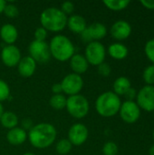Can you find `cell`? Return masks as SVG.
Returning a JSON list of instances; mask_svg holds the SVG:
<instances>
[{
    "instance_id": "cell-1",
    "label": "cell",
    "mask_w": 154,
    "mask_h": 155,
    "mask_svg": "<svg viewBox=\"0 0 154 155\" xmlns=\"http://www.w3.org/2000/svg\"><path fill=\"white\" fill-rule=\"evenodd\" d=\"M57 132L55 127L49 123H40L30 128L27 139L31 145L36 149L50 147L55 141Z\"/></svg>"
},
{
    "instance_id": "cell-2",
    "label": "cell",
    "mask_w": 154,
    "mask_h": 155,
    "mask_svg": "<svg viewBox=\"0 0 154 155\" xmlns=\"http://www.w3.org/2000/svg\"><path fill=\"white\" fill-rule=\"evenodd\" d=\"M67 15L57 7H48L44 9L40 15L42 27L47 32L58 33L67 26Z\"/></svg>"
},
{
    "instance_id": "cell-3",
    "label": "cell",
    "mask_w": 154,
    "mask_h": 155,
    "mask_svg": "<svg viewBox=\"0 0 154 155\" xmlns=\"http://www.w3.org/2000/svg\"><path fill=\"white\" fill-rule=\"evenodd\" d=\"M50 54L59 62H65L74 54V45L72 41L64 35L54 36L49 44Z\"/></svg>"
},
{
    "instance_id": "cell-4",
    "label": "cell",
    "mask_w": 154,
    "mask_h": 155,
    "mask_svg": "<svg viewBox=\"0 0 154 155\" xmlns=\"http://www.w3.org/2000/svg\"><path fill=\"white\" fill-rule=\"evenodd\" d=\"M122 103L120 97L113 92L108 91L100 94L95 102L96 112L103 117H113L119 113Z\"/></svg>"
},
{
    "instance_id": "cell-5",
    "label": "cell",
    "mask_w": 154,
    "mask_h": 155,
    "mask_svg": "<svg viewBox=\"0 0 154 155\" xmlns=\"http://www.w3.org/2000/svg\"><path fill=\"white\" fill-rule=\"evenodd\" d=\"M65 108L74 118L83 119L88 114L90 105L88 100L84 95L75 94L67 98Z\"/></svg>"
},
{
    "instance_id": "cell-6",
    "label": "cell",
    "mask_w": 154,
    "mask_h": 155,
    "mask_svg": "<svg viewBox=\"0 0 154 155\" xmlns=\"http://www.w3.org/2000/svg\"><path fill=\"white\" fill-rule=\"evenodd\" d=\"M105 55V47L99 41H93L86 45L84 50V57L89 64L98 66L104 62Z\"/></svg>"
},
{
    "instance_id": "cell-7",
    "label": "cell",
    "mask_w": 154,
    "mask_h": 155,
    "mask_svg": "<svg viewBox=\"0 0 154 155\" xmlns=\"http://www.w3.org/2000/svg\"><path fill=\"white\" fill-rule=\"evenodd\" d=\"M29 56H31L36 63L44 64L49 61L51 57L49 44L45 41L34 40L28 46Z\"/></svg>"
},
{
    "instance_id": "cell-8",
    "label": "cell",
    "mask_w": 154,
    "mask_h": 155,
    "mask_svg": "<svg viewBox=\"0 0 154 155\" xmlns=\"http://www.w3.org/2000/svg\"><path fill=\"white\" fill-rule=\"evenodd\" d=\"M63 93L68 96L79 94L84 87V80L81 75L76 74H69L64 76L60 83Z\"/></svg>"
},
{
    "instance_id": "cell-9",
    "label": "cell",
    "mask_w": 154,
    "mask_h": 155,
    "mask_svg": "<svg viewBox=\"0 0 154 155\" xmlns=\"http://www.w3.org/2000/svg\"><path fill=\"white\" fill-rule=\"evenodd\" d=\"M106 35H107L106 26L102 23L95 22L90 25L81 34V38L84 42L89 44L93 41H99L104 38Z\"/></svg>"
},
{
    "instance_id": "cell-10",
    "label": "cell",
    "mask_w": 154,
    "mask_h": 155,
    "mask_svg": "<svg viewBox=\"0 0 154 155\" xmlns=\"http://www.w3.org/2000/svg\"><path fill=\"white\" fill-rule=\"evenodd\" d=\"M119 113L122 120L127 124L136 123L141 116V109L133 101H126L122 104Z\"/></svg>"
},
{
    "instance_id": "cell-11",
    "label": "cell",
    "mask_w": 154,
    "mask_h": 155,
    "mask_svg": "<svg viewBox=\"0 0 154 155\" xmlns=\"http://www.w3.org/2000/svg\"><path fill=\"white\" fill-rule=\"evenodd\" d=\"M137 104L140 108L146 112L154 111V86L145 85L143 86L136 96Z\"/></svg>"
},
{
    "instance_id": "cell-12",
    "label": "cell",
    "mask_w": 154,
    "mask_h": 155,
    "mask_svg": "<svg viewBox=\"0 0 154 155\" xmlns=\"http://www.w3.org/2000/svg\"><path fill=\"white\" fill-rule=\"evenodd\" d=\"M89 136L88 128L83 124H75L72 125L68 131V140L74 146L84 144Z\"/></svg>"
},
{
    "instance_id": "cell-13",
    "label": "cell",
    "mask_w": 154,
    "mask_h": 155,
    "mask_svg": "<svg viewBox=\"0 0 154 155\" xmlns=\"http://www.w3.org/2000/svg\"><path fill=\"white\" fill-rule=\"evenodd\" d=\"M0 56L3 64L10 68L17 66L18 63L22 58L19 48L15 45H9L4 46L1 51Z\"/></svg>"
},
{
    "instance_id": "cell-14",
    "label": "cell",
    "mask_w": 154,
    "mask_h": 155,
    "mask_svg": "<svg viewBox=\"0 0 154 155\" xmlns=\"http://www.w3.org/2000/svg\"><path fill=\"white\" fill-rule=\"evenodd\" d=\"M110 33L116 40H125L132 34V26L125 20H118L112 25Z\"/></svg>"
},
{
    "instance_id": "cell-15",
    "label": "cell",
    "mask_w": 154,
    "mask_h": 155,
    "mask_svg": "<svg viewBox=\"0 0 154 155\" xmlns=\"http://www.w3.org/2000/svg\"><path fill=\"white\" fill-rule=\"evenodd\" d=\"M36 62L29 55L21 58L17 64V70L22 77H31L36 70Z\"/></svg>"
},
{
    "instance_id": "cell-16",
    "label": "cell",
    "mask_w": 154,
    "mask_h": 155,
    "mask_svg": "<svg viewBox=\"0 0 154 155\" xmlns=\"http://www.w3.org/2000/svg\"><path fill=\"white\" fill-rule=\"evenodd\" d=\"M6 140L11 145H21L27 140V133L24 128L15 127L7 132Z\"/></svg>"
},
{
    "instance_id": "cell-17",
    "label": "cell",
    "mask_w": 154,
    "mask_h": 155,
    "mask_svg": "<svg viewBox=\"0 0 154 155\" xmlns=\"http://www.w3.org/2000/svg\"><path fill=\"white\" fill-rule=\"evenodd\" d=\"M0 37L6 45H14L18 38L17 28L11 24H5L0 28Z\"/></svg>"
},
{
    "instance_id": "cell-18",
    "label": "cell",
    "mask_w": 154,
    "mask_h": 155,
    "mask_svg": "<svg viewBox=\"0 0 154 155\" xmlns=\"http://www.w3.org/2000/svg\"><path fill=\"white\" fill-rule=\"evenodd\" d=\"M88 66L89 64L83 54H74L70 59V67L74 74L81 75L88 70Z\"/></svg>"
},
{
    "instance_id": "cell-19",
    "label": "cell",
    "mask_w": 154,
    "mask_h": 155,
    "mask_svg": "<svg viewBox=\"0 0 154 155\" xmlns=\"http://www.w3.org/2000/svg\"><path fill=\"white\" fill-rule=\"evenodd\" d=\"M67 26L69 30L75 34H82L86 28V20L79 15H72L67 19Z\"/></svg>"
},
{
    "instance_id": "cell-20",
    "label": "cell",
    "mask_w": 154,
    "mask_h": 155,
    "mask_svg": "<svg viewBox=\"0 0 154 155\" xmlns=\"http://www.w3.org/2000/svg\"><path fill=\"white\" fill-rule=\"evenodd\" d=\"M108 53L115 60H123L128 55V48L123 44L114 43L108 47Z\"/></svg>"
},
{
    "instance_id": "cell-21",
    "label": "cell",
    "mask_w": 154,
    "mask_h": 155,
    "mask_svg": "<svg viewBox=\"0 0 154 155\" xmlns=\"http://www.w3.org/2000/svg\"><path fill=\"white\" fill-rule=\"evenodd\" d=\"M130 88H131V82L125 76L118 77L113 83V93L118 96L124 95Z\"/></svg>"
},
{
    "instance_id": "cell-22",
    "label": "cell",
    "mask_w": 154,
    "mask_h": 155,
    "mask_svg": "<svg viewBox=\"0 0 154 155\" xmlns=\"http://www.w3.org/2000/svg\"><path fill=\"white\" fill-rule=\"evenodd\" d=\"M18 122L19 121L17 115L13 112H4L0 118V123L3 125V127L9 130L17 127Z\"/></svg>"
},
{
    "instance_id": "cell-23",
    "label": "cell",
    "mask_w": 154,
    "mask_h": 155,
    "mask_svg": "<svg viewBox=\"0 0 154 155\" xmlns=\"http://www.w3.org/2000/svg\"><path fill=\"white\" fill-rule=\"evenodd\" d=\"M66 100H67V98L62 94H54V95L51 96V98L49 100V104L53 109L60 111V110H63V109L65 108Z\"/></svg>"
},
{
    "instance_id": "cell-24",
    "label": "cell",
    "mask_w": 154,
    "mask_h": 155,
    "mask_svg": "<svg viewBox=\"0 0 154 155\" xmlns=\"http://www.w3.org/2000/svg\"><path fill=\"white\" fill-rule=\"evenodd\" d=\"M129 0H105L103 1L104 5L113 11H121L125 9L130 5Z\"/></svg>"
},
{
    "instance_id": "cell-25",
    "label": "cell",
    "mask_w": 154,
    "mask_h": 155,
    "mask_svg": "<svg viewBox=\"0 0 154 155\" xmlns=\"http://www.w3.org/2000/svg\"><path fill=\"white\" fill-rule=\"evenodd\" d=\"M72 147H73V145L68 139H62L56 143L55 151L59 154L66 155L71 152Z\"/></svg>"
},
{
    "instance_id": "cell-26",
    "label": "cell",
    "mask_w": 154,
    "mask_h": 155,
    "mask_svg": "<svg viewBox=\"0 0 154 155\" xmlns=\"http://www.w3.org/2000/svg\"><path fill=\"white\" fill-rule=\"evenodd\" d=\"M143 77L144 82L147 84V85L154 84V64L145 68L143 74Z\"/></svg>"
},
{
    "instance_id": "cell-27",
    "label": "cell",
    "mask_w": 154,
    "mask_h": 155,
    "mask_svg": "<svg viewBox=\"0 0 154 155\" xmlns=\"http://www.w3.org/2000/svg\"><path fill=\"white\" fill-rule=\"evenodd\" d=\"M10 96V87L6 82L0 79V103L7 100Z\"/></svg>"
},
{
    "instance_id": "cell-28",
    "label": "cell",
    "mask_w": 154,
    "mask_h": 155,
    "mask_svg": "<svg viewBox=\"0 0 154 155\" xmlns=\"http://www.w3.org/2000/svg\"><path fill=\"white\" fill-rule=\"evenodd\" d=\"M3 13L5 14V15L6 17H9V18H15V17H17L18 15H19V10L18 8L13 5V4H7L5 5V9L3 11Z\"/></svg>"
},
{
    "instance_id": "cell-29",
    "label": "cell",
    "mask_w": 154,
    "mask_h": 155,
    "mask_svg": "<svg viewBox=\"0 0 154 155\" xmlns=\"http://www.w3.org/2000/svg\"><path fill=\"white\" fill-rule=\"evenodd\" d=\"M103 155H117L118 153V146L113 142H107L104 143L103 147Z\"/></svg>"
},
{
    "instance_id": "cell-30",
    "label": "cell",
    "mask_w": 154,
    "mask_h": 155,
    "mask_svg": "<svg viewBox=\"0 0 154 155\" xmlns=\"http://www.w3.org/2000/svg\"><path fill=\"white\" fill-rule=\"evenodd\" d=\"M145 54L148 59L154 64V38L149 40L145 45Z\"/></svg>"
},
{
    "instance_id": "cell-31",
    "label": "cell",
    "mask_w": 154,
    "mask_h": 155,
    "mask_svg": "<svg viewBox=\"0 0 154 155\" xmlns=\"http://www.w3.org/2000/svg\"><path fill=\"white\" fill-rule=\"evenodd\" d=\"M34 40L36 41H45V38L47 36V31L42 26L37 27L34 33Z\"/></svg>"
},
{
    "instance_id": "cell-32",
    "label": "cell",
    "mask_w": 154,
    "mask_h": 155,
    "mask_svg": "<svg viewBox=\"0 0 154 155\" xmlns=\"http://www.w3.org/2000/svg\"><path fill=\"white\" fill-rule=\"evenodd\" d=\"M74 10V5L72 2H70V1H65L61 5V11L65 15H72Z\"/></svg>"
},
{
    "instance_id": "cell-33",
    "label": "cell",
    "mask_w": 154,
    "mask_h": 155,
    "mask_svg": "<svg viewBox=\"0 0 154 155\" xmlns=\"http://www.w3.org/2000/svg\"><path fill=\"white\" fill-rule=\"evenodd\" d=\"M111 72H112V69H111V66L109 65V64L103 62V64L98 65V73L102 76H105V77L109 76L111 74Z\"/></svg>"
},
{
    "instance_id": "cell-34",
    "label": "cell",
    "mask_w": 154,
    "mask_h": 155,
    "mask_svg": "<svg viewBox=\"0 0 154 155\" xmlns=\"http://www.w3.org/2000/svg\"><path fill=\"white\" fill-rule=\"evenodd\" d=\"M124 96L126 97L127 101H133V99L136 98V96H137V93H136L135 89H133V88L131 87V88L126 92V94H124Z\"/></svg>"
},
{
    "instance_id": "cell-35",
    "label": "cell",
    "mask_w": 154,
    "mask_h": 155,
    "mask_svg": "<svg viewBox=\"0 0 154 155\" xmlns=\"http://www.w3.org/2000/svg\"><path fill=\"white\" fill-rule=\"evenodd\" d=\"M141 4L147 9H154V0H142Z\"/></svg>"
},
{
    "instance_id": "cell-36",
    "label": "cell",
    "mask_w": 154,
    "mask_h": 155,
    "mask_svg": "<svg viewBox=\"0 0 154 155\" xmlns=\"http://www.w3.org/2000/svg\"><path fill=\"white\" fill-rule=\"evenodd\" d=\"M51 90H52V92L54 93V94H62V93H63L61 84H54L52 85Z\"/></svg>"
},
{
    "instance_id": "cell-37",
    "label": "cell",
    "mask_w": 154,
    "mask_h": 155,
    "mask_svg": "<svg viewBox=\"0 0 154 155\" xmlns=\"http://www.w3.org/2000/svg\"><path fill=\"white\" fill-rule=\"evenodd\" d=\"M6 5V2L4 1V0H0V15L3 13L4 9H5V6Z\"/></svg>"
},
{
    "instance_id": "cell-38",
    "label": "cell",
    "mask_w": 154,
    "mask_h": 155,
    "mask_svg": "<svg viewBox=\"0 0 154 155\" xmlns=\"http://www.w3.org/2000/svg\"><path fill=\"white\" fill-rule=\"evenodd\" d=\"M149 154L154 155V144L151 146V148H150V150H149Z\"/></svg>"
},
{
    "instance_id": "cell-39",
    "label": "cell",
    "mask_w": 154,
    "mask_h": 155,
    "mask_svg": "<svg viewBox=\"0 0 154 155\" xmlns=\"http://www.w3.org/2000/svg\"><path fill=\"white\" fill-rule=\"evenodd\" d=\"M3 113H4V107H3L2 104L0 103V118H1V116L3 114Z\"/></svg>"
},
{
    "instance_id": "cell-40",
    "label": "cell",
    "mask_w": 154,
    "mask_h": 155,
    "mask_svg": "<svg viewBox=\"0 0 154 155\" xmlns=\"http://www.w3.org/2000/svg\"><path fill=\"white\" fill-rule=\"evenodd\" d=\"M23 155H35V154H34V153H25Z\"/></svg>"
},
{
    "instance_id": "cell-41",
    "label": "cell",
    "mask_w": 154,
    "mask_h": 155,
    "mask_svg": "<svg viewBox=\"0 0 154 155\" xmlns=\"http://www.w3.org/2000/svg\"><path fill=\"white\" fill-rule=\"evenodd\" d=\"M152 136H153V140H154V131H153V134H152Z\"/></svg>"
}]
</instances>
